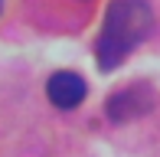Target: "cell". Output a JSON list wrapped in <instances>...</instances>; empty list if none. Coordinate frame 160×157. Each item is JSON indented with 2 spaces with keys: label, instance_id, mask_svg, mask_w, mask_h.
<instances>
[{
  "label": "cell",
  "instance_id": "obj_1",
  "mask_svg": "<svg viewBox=\"0 0 160 157\" xmlns=\"http://www.w3.org/2000/svg\"><path fill=\"white\" fill-rule=\"evenodd\" d=\"M150 23H154V13H150L147 0H114L95 46L98 66L105 72L121 66L128 59V53L150 33Z\"/></svg>",
  "mask_w": 160,
  "mask_h": 157
},
{
  "label": "cell",
  "instance_id": "obj_3",
  "mask_svg": "<svg viewBox=\"0 0 160 157\" xmlns=\"http://www.w3.org/2000/svg\"><path fill=\"white\" fill-rule=\"evenodd\" d=\"M46 95L49 102L56 105V108H75V105H82V98L88 95V85H85V78L78 72H56L49 75L46 82Z\"/></svg>",
  "mask_w": 160,
  "mask_h": 157
},
{
  "label": "cell",
  "instance_id": "obj_2",
  "mask_svg": "<svg viewBox=\"0 0 160 157\" xmlns=\"http://www.w3.org/2000/svg\"><path fill=\"white\" fill-rule=\"evenodd\" d=\"M150 105H154V92L147 85H128V89L114 92L108 98V118L111 121H131V118L144 115V111H150Z\"/></svg>",
  "mask_w": 160,
  "mask_h": 157
},
{
  "label": "cell",
  "instance_id": "obj_4",
  "mask_svg": "<svg viewBox=\"0 0 160 157\" xmlns=\"http://www.w3.org/2000/svg\"><path fill=\"white\" fill-rule=\"evenodd\" d=\"M0 7H3V3H0Z\"/></svg>",
  "mask_w": 160,
  "mask_h": 157
}]
</instances>
